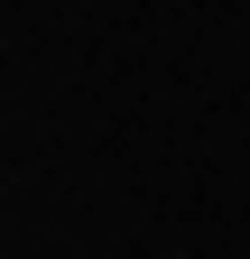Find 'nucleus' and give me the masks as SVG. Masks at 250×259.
Masks as SVG:
<instances>
[]
</instances>
